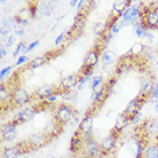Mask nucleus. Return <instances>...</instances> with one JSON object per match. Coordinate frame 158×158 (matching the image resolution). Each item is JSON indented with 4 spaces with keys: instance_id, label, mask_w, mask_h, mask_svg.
Instances as JSON below:
<instances>
[{
    "instance_id": "f257e3e1",
    "label": "nucleus",
    "mask_w": 158,
    "mask_h": 158,
    "mask_svg": "<svg viewBox=\"0 0 158 158\" xmlns=\"http://www.w3.org/2000/svg\"><path fill=\"white\" fill-rule=\"evenodd\" d=\"M140 21L147 30L158 29V5L156 2L140 4Z\"/></svg>"
},
{
    "instance_id": "f03ea898",
    "label": "nucleus",
    "mask_w": 158,
    "mask_h": 158,
    "mask_svg": "<svg viewBox=\"0 0 158 158\" xmlns=\"http://www.w3.org/2000/svg\"><path fill=\"white\" fill-rule=\"evenodd\" d=\"M106 47H107V44L104 43L103 37H99V41L88 51V53L85 56L83 67L87 68V69H94V67L99 62V60L101 59L102 53L106 51Z\"/></svg>"
},
{
    "instance_id": "7ed1b4c3",
    "label": "nucleus",
    "mask_w": 158,
    "mask_h": 158,
    "mask_svg": "<svg viewBox=\"0 0 158 158\" xmlns=\"http://www.w3.org/2000/svg\"><path fill=\"white\" fill-rule=\"evenodd\" d=\"M76 114H77V110L72 106L68 103H62L55 108V111L53 114V119H55L59 124L65 126L68 123H70L75 118Z\"/></svg>"
},
{
    "instance_id": "20e7f679",
    "label": "nucleus",
    "mask_w": 158,
    "mask_h": 158,
    "mask_svg": "<svg viewBox=\"0 0 158 158\" xmlns=\"http://www.w3.org/2000/svg\"><path fill=\"white\" fill-rule=\"evenodd\" d=\"M122 136V132L117 131L116 128H112L110 132V134L106 136L102 141L100 142V147H101V152H102V156H108L110 155L114 149L117 146V142H118L119 138Z\"/></svg>"
},
{
    "instance_id": "39448f33",
    "label": "nucleus",
    "mask_w": 158,
    "mask_h": 158,
    "mask_svg": "<svg viewBox=\"0 0 158 158\" xmlns=\"http://www.w3.org/2000/svg\"><path fill=\"white\" fill-rule=\"evenodd\" d=\"M37 13V6L35 4H30L28 6H25L24 8H22L21 10L17 12L16 15H14V20L15 23L22 24V25H28L30 23V21L35 19Z\"/></svg>"
},
{
    "instance_id": "423d86ee",
    "label": "nucleus",
    "mask_w": 158,
    "mask_h": 158,
    "mask_svg": "<svg viewBox=\"0 0 158 158\" xmlns=\"http://www.w3.org/2000/svg\"><path fill=\"white\" fill-rule=\"evenodd\" d=\"M32 100V95H30L28 93V91L23 88L22 86L17 85V86L14 88L12 95V101H13V106L14 107H22V106H25L28 103L31 102Z\"/></svg>"
},
{
    "instance_id": "0eeeda50",
    "label": "nucleus",
    "mask_w": 158,
    "mask_h": 158,
    "mask_svg": "<svg viewBox=\"0 0 158 158\" xmlns=\"http://www.w3.org/2000/svg\"><path fill=\"white\" fill-rule=\"evenodd\" d=\"M95 111H96V108L92 106L87 110L86 115L84 116V118L79 123V126L77 128V131H79L80 133H83L84 135H91L92 130H93V122H94Z\"/></svg>"
},
{
    "instance_id": "6e6552de",
    "label": "nucleus",
    "mask_w": 158,
    "mask_h": 158,
    "mask_svg": "<svg viewBox=\"0 0 158 158\" xmlns=\"http://www.w3.org/2000/svg\"><path fill=\"white\" fill-rule=\"evenodd\" d=\"M148 101H149V99H147V98H144V96L139 94L136 98H134L132 101H130V102L127 103V106H126V108H125L124 112H125L126 115L130 116L131 119H133L134 118V116L138 115L139 112L141 111L143 104H146Z\"/></svg>"
},
{
    "instance_id": "1a4fd4ad",
    "label": "nucleus",
    "mask_w": 158,
    "mask_h": 158,
    "mask_svg": "<svg viewBox=\"0 0 158 158\" xmlns=\"http://www.w3.org/2000/svg\"><path fill=\"white\" fill-rule=\"evenodd\" d=\"M40 111V109L37 106H33V107H29L25 108L23 110L19 112L17 115L12 119L13 123H15L16 125H22V124H25V123L30 122L32 119L36 117V115Z\"/></svg>"
},
{
    "instance_id": "9d476101",
    "label": "nucleus",
    "mask_w": 158,
    "mask_h": 158,
    "mask_svg": "<svg viewBox=\"0 0 158 158\" xmlns=\"http://www.w3.org/2000/svg\"><path fill=\"white\" fill-rule=\"evenodd\" d=\"M91 135H84L83 133H80L79 131H77L75 134L72 135L71 140H70V151L73 155H78L80 151H84L85 144L87 142V139Z\"/></svg>"
},
{
    "instance_id": "9b49d317",
    "label": "nucleus",
    "mask_w": 158,
    "mask_h": 158,
    "mask_svg": "<svg viewBox=\"0 0 158 158\" xmlns=\"http://www.w3.org/2000/svg\"><path fill=\"white\" fill-rule=\"evenodd\" d=\"M63 131H64L63 125L59 124L55 119L52 118L51 122L46 123V125L44 126L43 133L52 141V140H54V139L57 138L59 135L62 134V133H63Z\"/></svg>"
},
{
    "instance_id": "f8f14e48",
    "label": "nucleus",
    "mask_w": 158,
    "mask_h": 158,
    "mask_svg": "<svg viewBox=\"0 0 158 158\" xmlns=\"http://www.w3.org/2000/svg\"><path fill=\"white\" fill-rule=\"evenodd\" d=\"M79 80H80V75L78 72L77 73H71V75L65 76L64 78L61 79V81L59 84L60 89L62 91V93H65L68 91H71L75 87L78 86Z\"/></svg>"
},
{
    "instance_id": "ddd939ff",
    "label": "nucleus",
    "mask_w": 158,
    "mask_h": 158,
    "mask_svg": "<svg viewBox=\"0 0 158 158\" xmlns=\"http://www.w3.org/2000/svg\"><path fill=\"white\" fill-rule=\"evenodd\" d=\"M53 94H59V95H63L62 91L60 89V87H55L53 85H43V86L38 87L36 91L33 92V96H36L37 99L45 100L46 98H48L49 95Z\"/></svg>"
},
{
    "instance_id": "4468645a",
    "label": "nucleus",
    "mask_w": 158,
    "mask_h": 158,
    "mask_svg": "<svg viewBox=\"0 0 158 158\" xmlns=\"http://www.w3.org/2000/svg\"><path fill=\"white\" fill-rule=\"evenodd\" d=\"M28 142L31 146L32 150L36 151L38 149H40V148L45 147L48 142H51V140L44 134L43 132L41 133L39 132V133H33V134L30 135L28 138Z\"/></svg>"
},
{
    "instance_id": "2eb2a0df",
    "label": "nucleus",
    "mask_w": 158,
    "mask_h": 158,
    "mask_svg": "<svg viewBox=\"0 0 158 158\" xmlns=\"http://www.w3.org/2000/svg\"><path fill=\"white\" fill-rule=\"evenodd\" d=\"M84 154L88 157H100V156H102L100 143H98L95 140L92 139V136H89L87 139V142L85 144V148H84Z\"/></svg>"
},
{
    "instance_id": "dca6fc26",
    "label": "nucleus",
    "mask_w": 158,
    "mask_h": 158,
    "mask_svg": "<svg viewBox=\"0 0 158 158\" xmlns=\"http://www.w3.org/2000/svg\"><path fill=\"white\" fill-rule=\"evenodd\" d=\"M155 85L156 84L154 83V80H152L151 77H144V78H142L141 85H140V93L139 94L147 98V99H149V101H150V96Z\"/></svg>"
},
{
    "instance_id": "f3484780",
    "label": "nucleus",
    "mask_w": 158,
    "mask_h": 158,
    "mask_svg": "<svg viewBox=\"0 0 158 158\" xmlns=\"http://www.w3.org/2000/svg\"><path fill=\"white\" fill-rule=\"evenodd\" d=\"M16 128H17V125L15 123L9 122L7 124H5L2 130H1V136L5 141L10 142L16 138Z\"/></svg>"
},
{
    "instance_id": "a211bd4d",
    "label": "nucleus",
    "mask_w": 158,
    "mask_h": 158,
    "mask_svg": "<svg viewBox=\"0 0 158 158\" xmlns=\"http://www.w3.org/2000/svg\"><path fill=\"white\" fill-rule=\"evenodd\" d=\"M55 55L57 54H54V55H52V53H47V54H45L43 56H38L36 59H33L29 63V69H31V70H35V69H38V68L43 67L45 64L47 63L48 61H51L52 57H54Z\"/></svg>"
},
{
    "instance_id": "6ab92c4d",
    "label": "nucleus",
    "mask_w": 158,
    "mask_h": 158,
    "mask_svg": "<svg viewBox=\"0 0 158 158\" xmlns=\"http://www.w3.org/2000/svg\"><path fill=\"white\" fill-rule=\"evenodd\" d=\"M132 5H133V0H115L112 5V12L123 15V13Z\"/></svg>"
},
{
    "instance_id": "aec40b11",
    "label": "nucleus",
    "mask_w": 158,
    "mask_h": 158,
    "mask_svg": "<svg viewBox=\"0 0 158 158\" xmlns=\"http://www.w3.org/2000/svg\"><path fill=\"white\" fill-rule=\"evenodd\" d=\"M131 122H132V119H131L130 116L126 115V114L123 111L122 114L117 117V119H116V124L114 128H116V130L119 131V132H123V131L130 125Z\"/></svg>"
},
{
    "instance_id": "412c9836",
    "label": "nucleus",
    "mask_w": 158,
    "mask_h": 158,
    "mask_svg": "<svg viewBox=\"0 0 158 158\" xmlns=\"http://www.w3.org/2000/svg\"><path fill=\"white\" fill-rule=\"evenodd\" d=\"M108 31H110V30H109V28H108L107 23L98 22V23H95L94 25H93V32H94L98 37L104 36Z\"/></svg>"
},
{
    "instance_id": "4be33fe9",
    "label": "nucleus",
    "mask_w": 158,
    "mask_h": 158,
    "mask_svg": "<svg viewBox=\"0 0 158 158\" xmlns=\"http://www.w3.org/2000/svg\"><path fill=\"white\" fill-rule=\"evenodd\" d=\"M116 59V55L115 53L112 51H106L102 53V56H101V61H102L103 65H110V64L114 63V61Z\"/></svg>"
},
{
    "instance_id": "5701e85b",
    "label": "nucleus",
    "mask_w": 158,
    "mask_h": 158,
    "mask_svg": "<svg viewBox=\"0 0 158 158\" xmlns=\"http://www.w3.org/2000/svg\"><path fill=\"white\" fill-rule=\"evenodd\" d=\"M143 158H158V144L147 146L142 154Z\"/></svg>"
},
{
    "instance_id": "b1692460",
    "label": "nucleus",
    "mask_w": 158,
    "mask_h": 158,
    "mask_svg": "<svg viewBox=\"0 0 158 158\" xmlns=\"http://www.w3.org/2000/svg\"><path fill=\"white\" fill-rule=\"evenodd\" d=\"M27 45H25V43L24 41H20L19 43V45H17V47H16L15 52L13 53V56L14 57H19L20 55H22L23 53H27Z\"/></svg>"
},
{
    "instance_id": "393cba45",
    "label": "nucleus",
    "mask_w": 158,
    "mask_h": 158,
    "mask_svg": "<svg viewBox=\"0 0 158 158\" xmlns=\"http://www.w3.org/2000/svg\"><path fill=\"white\" fill-rule=\"evenodd\" d=\"M134 29H135V36L138 37V38H142L147 30V29L143 27V24L141 23V22H136V23L134 24Z\"/></svg>"
},
{
    "instance_id": "a878e982",
    "label": "nucleus",
    "mask_w": 158,
    "mask_h": 158,
    "mask_svg": "<svg viewBox=\"0 0 158 158\" xmlns=\"http://www.w3.org/2000/svg\"><path fill=\"white\" fill-rule=\"evenodd\" d=\"M102 83H103V77H102V76H96V77H94V78H93V80H92V83H91V89L93 92L96 91V89L99 88V86Z\"/></svg>"
},
{
    "instance_id": "bb28decb",
    "label": "nucleus",
    "mask_w": 158,
    "mask_h": 158,
    "mask_svg": "<svg viewBox=\"0 0 158 158\" xmlns=\"http://www.w3.org/2000/svg\"><path fill=\"white\" fill-rule=\"evenodd\" d=\"M93 75V73H87V75L83 76V77H80V80H79V84L78 86H77V89L80 91V89H83L84 86H85V84H87L89 81V77Z\"/></svg>"
},
{
    "instance_id": "cd10ccee",
    "label": "nucleus",
    "mask_w": 158,
    "mask_h": 158,
    "mask_svg": "<svg viewBox=\"0 0 158 158\" xmlns=\"http://www.w3.org/2000/svg\"><path fill=\"white\" fill-rule=\"evenodd\" d=\"M13 30H14V32H15L16 36H19V37H22V36H24V35H25V30H24V28H23V25H22V24L15 23V25H14Z\"/></svg>"
},
{
    "instance_id": "c85d7f7f",
    "label": "nucleus",
    "mask_w": 158,
    "mask_h": 158,
    "mask_svg": "<svg viewBox=\"0 0 158 158\" xmlns=\"http://www.w3.org/2000/svg\"><path fill=\"white\" fill-rule=\"evenodd\" d=\"M29 61V57L27 55H24V54H22V55H20L19 57H17V61L15 62V65L16 67H20V65H22V64L27 63Z\"/></svg>"
},
{
    "instance_id": "c756f323",
    "label": "nucleus",
    "mask_w": 158,
    "mask_h": 158,
    "mask_svg": "<svg viewBox=\"0 0 158 158\" xmlns=\"http://www.w3.org/2000/svg\"><path fill=\"white\" fill-rule=\"evenodd\" d=\"M142 38L146 40L147 44H152L155 41V36H154V33H151V32H146V33L143 35Z\"/></svg>"
},
{
    "instance_id": "7c9ffc66",
    "label": "nucleus",
    "mask_w": 158,
    "mask_h": 158,
    "mask_svg": "<svg viewBox=\"0 0 158 158\" xmlns=\"http://www.w3.org/2000/svg\"><path fill=\"white\" fill-rule=\"evenodd\" d=\"M14 68L12 67V65H9V67H6V68H4L2 70H1V72H0V78H1V81L4 80L5 78H6V76L9 73V72L12 71Z\"/></svg>"
},
{
    "instance_id": "2f4dec72",
    "label": "nucleus",
    "mask_w": 158,
    "mask_h": 158,
    "mask_svg": "<svg viewBox=\"0 0 158 158\" xmlns=\"http://www.w3.org/2000/svg\"><path fill=\"white\" fill-rule=\"evenodd\" d=\"M158 100V84H156L152 89V93H151L150 96V102H157Z\"/></svg>"
},
{
    "instance_id": "473e14b6",
    "label": "nucleus",
    "mask_w": 158,
    "mask_h": 158,
    "mask_svg": "<svg viewBox=\"0 0 158 158\" xmlns=\"http://www.w3.org/2000/svg\"><path fill=\"white\" fill-rule=\"evenodd\" d=\"M124 25H125V23H124L123 21H122V22H119V23H116L115 25H114V27L111 28L110 31L114 32V33H118V32L120 31V29H122L123 27H124Z\"/></svg>"
},
{
    "instance_id": "72a5a7b5",
    "label": "nucleus",
    "mask_w": 158,
    "mask_h": 158,
    "mask_svg": "<svg viewBox=\"0 0 158 158\" xmlns=\"http://www.w3.org/2000/svg\"><path fill=\"white\" fill-rule=\"evenodd\" d=\"M38 46H39V40L32 41V43L28 46V48H27V53H30V52L33 51V49H35V48H37Z\"/></svg>"
},
{
    "instance_id": "f704fd0d",
    "label": "nucleus",
    "mask_w": 158,
    "mask_h": 158,
    "mask_svg": "<svg viewBox=\"0 0 158 158\" xmlns=\"http://www.w3.org/2000/svg\"><path fill=\"white\" fill-rule=\"evenodd\" d=\"M57 99H59V94H53V95H49L48 98H46V101L49 103H55L56 101H57Z\"/></svg>"
},
{
    "instance_id": "c9c22d12",
    "label": "nucleus",
    "mask_w": 158,
    "mask_h": 158,
    "mask_svg": "<svg viewBox=\"0 0 158 158\" xmlns=\"http://www.w3.org/2000/svg\"><path fill=\"white\" fill-rule=\"evenodd\" d=\"M65 36H67V33H65V32H62L59 37H56L55 41H54V43H55V45H60V44L62 43V41L64 40V38H65Z\"/></svg>"
},
{
    "instance_id": "e433bc0d",
    "label": "nucleus",
    "mask_w": 158,
    "mask_h": 158,
    "mask_svg": "<svg viewBox=\"0 0 158 158\" xmlns=\"http://www.w3.org/2000/svg\"><path fill=\"white\" fill-rule=\"evenodd\" d=\"M14 43H15V36L10 35V36L8 37L7 41H6V47H10V46H13V44Z\"/></svg>"
},
{
    "instance_id": "4c0bfd02",
    "label": "nucleus",
    "mask_w": 158,
    "mask_h": 158,
    "mask_svg": "<svg viewBox=\"0 0 158 158\" xmlns=\"http://www.w3.org/2000/svg\"><path fill=\"white\" fill-rule=\"evenodd\" d=\"M141 116H142L141 112H139L138 115H135L134 118L132 119V123H131V124H139V122L141 120Z\"/></svg>"
},
{
    "instance_id": "58836bf2",
    "label": "nucleus",
    "mask_w": 158,
    "mask_h": 158,
    "mask_svg": "<svg viewBox=\"0 0 158 158\" xmlns=\"http://www.w3.org/2000/svg\"><path fill=\"white\" fill-rule=\"evenodd\" d=\"M6 55H7V49H6V47H1L0 48V59L2 60Z\"/></svg>"
},
{
    "instance_id": "ea45409f",
    "label": "nucleus",
    "mask_w": 158,
    "mask_h": 158,
    "mask_svg": "<svg viewBox=\"0 0 158 158\" xmlns=\"http://www.w3.org/2000/svg\"><path fill=\"white\" fill-rule=\"evenodd\" d=\"M85 2H86V0H80L78 2V5H77V9H78V12L80 10V9H83L84 6H85Z\"/></svg>"
},
{
    "instance_id": "a19ab883",
    "label": "nucleus",
    "mask_w": 158,
    "mask_h": 158,
    "mask_svg": "<svg viewBox=\"0 0 158 158\" xmlns=\"http://www.w3.org/2000/svg\"><path fill=\"white\" fill-rule=\"evenodd\" d=\"M79 1H80V0H71V2H70V6H71V7H75V6H77V5H78Z\"/></svg>"
},
{
    "instance_id": "79ce46f5",
    "label": "nucleus",
    "mask_w": 158,
    "mask_h": 158,
    "mask_svg": "<svg viewBox=\"0 0 158 158\" xmlns=\"http://www.w3.org/2000/svg\"><path fill=\"white\" fill-rule=\"evenodd\" d=\"M143 0H133V4H141Z\"/></svg>"
},
{
    "instance_id": "37998d69",
    "label": "nucleus",
    "mask_w": 158,
    "mask_h": 158,
    "mask_svg": "<svg viewBox=\"0 0 158 158\" xmlns=\"http://www.w3.org/2000/svg\"><path fill=\"white\" fill-rule=\"evenodd\" d=\"M155 111H156V112L158 114V101L156 102V106H155Z\"/></svg>"
},
{
    "instance_id": "c03bdc74",
    "label": "nucleus",
    "mask_w": 158,
    "mask_h": 158,
    "mask_svg": "<svg viewBox=\"0 0 158 158\" xmlns=\"http://www.w3.org/2000/svg\"><path fill=\"white\" fill-rule=\"evenodd\" d=\"M5 1H6V0H0V4L4 5V4H5Z\"/></svg>"
},
{
    "instance_id": "a18cd8bd",
    "label": "nucleus",
    "mask_w": 158,
    "mask_h": 158,
    "mask_svg": "<svg viewBox=\"0 0 158 158\" xmlns=\"http://www.w3.org/2000/svg\"><path fill=\"white\" fill-rule=\"evenodd\" d=\"M156 140H157V144H158V134L156 135Z\"/></svg>"
},
{
    "instance_id": "49530a36",
    "label": "nucleus",
    "mask_w": 158,
    "mask_h": 158,
    "mask_svg": "<svg viewBox=\"0 0 158 158\" xmlns=\"http://www.w3.org/2000/svg\"><path fill=\"white\" fill-rule=\"evenodd\" d=\"M48 1H51V2H54V1H56V0H48Z\"/></svg>"
},
{
    "instance_id": "de8ad7c7",
    "label": "nucleus",
    "mask_w": 158,
    "mask_h": 158,
    "mask_svg": "<svg viewBox=\"0 0 158 158\" xmlns=\"http://www.w3.org/2000/svg\"><path fill=\"white\" fill-rule=\"evenodd\" d=\"M157 65H158V61H157Z\"/></svg>"
}]
</instances>
